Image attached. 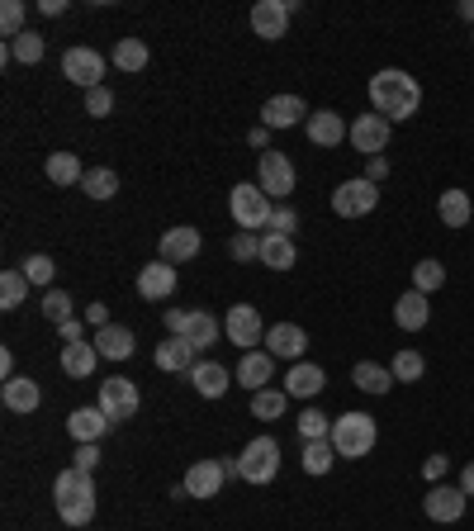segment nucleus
I'll return each mask as SVG.
<instances>
[{"mask_svg":"<svg viewBox=\"0 0 474 531\" xmlns=\"http://www.w3.org/2000/svg\"><path fill=\"white\" fill-rule=\"evenodd\" d=\"M422 105V86L418 76H408L403 67H384V72L370 76V110L384 114L389 124L399 119H413Z\"/></svg>","mask_w":474,"mask_h":531,"instance_id":"nucleus-1","label":"nucleus"},{"mask_svg":"<svg viewBox=\"0 0 474 531\" xmlns=\"http://www.w3.org/2000/svg\"><path fill=\"white\" fill-rule=\"evenodd\" d=\"M53 503H57V517H62L67 527H86L95 517V479L86 475V470L67 465V470L53 479Z\"/></svg>","mask_w":474,"mask_h":531,"instance_id":"nucleus-2","label":"nucleus"},{"mask_svg":"<svg viewBox=\"0 0 474 531\" xmlns=\"http://www.w3.org/2000/svg\"><path fill=\"white\" fill-rule=\"evenodd\" d=\"M375 441H380V427H375L370 413H342V418H332V446H337V456L342 460L370 456Z\"/></svg>","mask_w":474,"mask_h":531,"instance_id":"nucleus-3","label":"nucleus"},{"mask_svg":"<svg viewBox=\"0 0 474 531\" xmlns=\"http://www.w3.org/2000/svg\"><path fill=\"white\" fill-rule=\"evenodd\" d=\"M228 209H233L237 233H256V228H271L275 200L256 181H242V185H233V195H228Z\"/></svg>","mask_w":474,"mask_h":531,"instance_id":"nucleus-4","label":"nucleus"},{"mask_svg":"<svg viewBox=\"0 0 474 531\" xmlns=\"http://www.w3.org/2000/svg\"><path fill=\"white\" fill-rule=\"evenodd\" d=\"M237 470L247 484H271L280 475V441L275 437H252L237 451Z\"/></svg>","mask_w":474,"mask_h":531,"instance_id":"nucleus-5","label":"nucleus"},{"mask_svg":"<svg viewBox=\"0 0 474 531\" xmlns=\"http://www.w3.org/2000/svg\"><path fill=\"white\" fill-rule=\"evenodd\" d=\"M256 185L271 195L275 204H290L294 185H299V176H294V162L285 157V152H261V162H256Z\"/></svg>","mask_w":474,"mask_h":531,"instance_id":"nucleus-6","label":"nucleus"},{"mask_svg":"<svg viewBox=\"0 0 474 531\" xmlns=\"http://www.w3.org/2000/svg\"><path fill=\"white\" fill-rule=\"evenodd\" d=\"M375 204H380V185L365 181V176H351L332 190V214L337 219H365V214H375Z\"/></svg>","mask_w":474,"mask_h":531,"instance_id":"nucleus-7","label":"nucleus"},{"mask_svg":"<svg viewBox=\"0 0 474 531\" xmlns=\"http://www.w3.org/2000/svg\"><path fill=\"white\" fill-rule=\"evenodd\" d=\"M465 508H470V494L460 484H427V494H422V513L432 517V522H441V527L460 522Z\"/></svg>","mask_w":474,"mask_h":531,"instance_id":"nucleus-8","label":"nucleus"},{"mask_svg":"<svg viewBox=\"0 0 474 531\" xmlns=\"http://www.w3.org/2000/svg\"><path fill=\"white\" fill-rule=\"evenodd\" d=\"M223 337L242 351H256V342H266V323H261L256 304H233L223 313Z\"/></svg>","mask_w":474,"mask_h":531,"instance_id":"nucleus-9","label":"nucleus"},{"mask_svg":"<svg viewBox=\"0 0 474 531\" xmlns=\"http://www.w3.org/2000/svg\"><path fill=\"white\" fill-rule=\"evenodd\" d=\"M389 133H394V124H389L384 114H356V119H351V138H347V143L361 152L365 162H370V157H384Z\"/></svg>","mask_w":474,"mask_h":531,"instance_id":"nucleus-10","label":"nucleus"},{"mask_svg":"<svg viewBox=\"0 0 474 531\" xmlns=\"http://www.w3.org/2000/svg\"><path fill=\"white\" fill-rule=\"evenodd\" d=\"M62 76L81 91H95V86H105V57L95 48H67L62 53Z\"/></svg>","mask_w":474,"mask_h":531,"instance_id":"nucleus-11","label":"nucleus"},{"mask_svg":"<svg viewBox=\"0 0 474 531\" xmlns=\"http://www.w3.org/2000/svg\"><path fill=\"white\" fill-rule=\"evenodd\" d=\"M294 10H299V0H256V5H252V34L266 38V43L285 38Z\"/></svg>","mask_w":474,"mask_h":531,"instance_id":"nucleus-12","label":"nucleus"},{"mask_svg":"<svg viewBox=\"0 0 474 531\" xmlns=\"http://www.w3.org/2000/svg\"><path fill=\"white\" fill-rule=\"evenodd\" d=\"M138 403H143V394H138V385L128 380V375H110V380H100V408L110 413V422H124L138 413Z\"/></svg>","mask_w":474,"mask_h":531,"instance_id":"nucleus-13","label":"nucleus"},{"mask_svg":"<svg viewBox=\"0 0 474 531\" xmlns=\"http://www.w3.org/2000/svg\"><path fill=\"white\" fill-rule=\"evenodd\" d=\"M200 247H204L200 228L181 223V228H166V233H162V242H157V257L171 261V266H185V261L200 257Z\"/></svg>","mask_w":474,"mask_h":531,"instance_id":"nucleus-14","label":"nucleus"},{"mask_svg":"<svg viewBox=\"0 0 474 531\" xmlns=\"http://www.w3.org/2000/svg\"><path fill=\"white\" fill-rule=\"evenodd\" d=\"M309 105L299 100V95H271L266 105H261V124L271 133H280V129H294V124H309Z\"/></svg>","mask_w":474,"mask_h":531,"instance_id":"nucleus-15","label":"nucleus"},{"mask_svg":"<svg viewBox=\"0 0 474 531\" xmlns=\"http://www.w3.org/2000/svg\"><path fill=\"white\" fill-rule=\"evenodd\" d=\"M266 351H271L275 361H304V351H309V332L299 328V323H275L266 328Z\"/></svg>","mask_w":474,"mask_h":531,"instance_id":"nucleus-16","label":"nucleus"},{"mask_svg":"<svg viewBox=\"0 0 474 531\" xmlns=\"http://www.w3.org/2000/svg\"><path fill=\"white\" fill-rule=\"evenodd\" d=\"M228 475H223V460H195L190 470H185V498H219Z\"/></svg>","mask_w":474,"mask_h":531,"instance_id":"nucleus-17","label":"nucleus"},{"mask_svg":"<svg viewBox=\"0 0 474 531\" xmlns=\"http://www.w3.org/2000/svg\"><path fill=\"white\" fill-rule=\"evenodd\" d=\"M138 294H143L147 304H157V299H171L176 294V266L171 261H147L143 271H138Z\"/></svg>","mask_w":474,"mask_h":531,"instance_id":"nucleus-18","label":"nucleus"},{"mask_svg":"<svg viewBox=\"0 0 474 531\" xmlns=\"http://www.w3.org/2000/svg\"><path fill=\"white\" fill-rule=\"evenodd\" d=\"M233 380L242 389H252V394H256V389H266L275 380V356H271V351H242Z\"/></svg>","mask_w":474,"mask_h":531,"instance_id":"nucleus-19","label":"nucleus"},{"mask_svg":"<svg viewBox=\"0 0 474 531\" xmlns=\"http://www.w3.org/2000/svg\"><path fill=\"white\" fill-rule=\"evenodd\" d=\"M190 385H195V394H200V399H223L237 380H233V370L219 366V361H195V370H190Z\"/></svg>","mask_w":474,"mask_h":531,"instance_id":"nucleus-20","label":"nucleus"},{"mask_svg":"<svg viewBox=\"0 0 474 531\" xmlns=\"http://www.w3.org/2000/svg\"><path fill=\"white\" fill-rule=\"evenodd\" d=\"M304 129H309V143H318V147H337L351 138V124L337 110H313Z\"/></svg>","mask_w":474,"mask_h":531,"instance_id":"nucleus-21","label":"nucleus"},{"mask_svg":"<svg viewBox=\"0 0 474 531\" xmlns=\"http://www.w3.org/2000/svg\"><path fill=\"white\" fill-rule=\"evenodd\" d=\"M114 422H110V413L100 408V403H91V408H76L72 418H67V432H72V441L76 446H86V441H100L105 432H110Z\"/></svg>","mask_w":474,"mask_h":531,"instance_id":"nucleus-22","label":"nucleus"},{"mask_svg":"<svg viewBox=\"0 0 474 531\" xmlns=\"http://www.w3.org/2000/svg\"><path fill=\"white\" fill-rule=\"evenodd\" d=\"M323 385H328V375H323V366H313V361H294L290 375H285V394L290 399H318L323 394Z\"/></svg>","mask_w":474,"mask_h":531,"instance_id":"nucleus-23","label":"nucleus"},{"mask_svg":"<svg viewBox=\"0 0 474 531\" xmlns=\"http://www.w3.org/2000/svg\"><path fill=\"white\" fill-rule=\"evenodd\" d=\"M427 318H432V304H427V294L403 290L399 299H394V323H399L403 332H422V328H427Z\"/></svg>","mask_w":474,"mask_h":531,"instance_id":"nucleus-24","label":"nucleus"},{"mask_svg":"<svg viewBox=\"0 0 474 531\" xmlns=\"http://www.w3.org/2000/svg\"><path fill=\"white\" fill-rule=\"evenodd\" d=\"M200 361V351L190 347L185 337H166L162 347H157V370H171V375H190Z\"/></svg>","mask_w":474,"mask_h":531,"instance_id":"nucleus-25","label":"nucleus"},{"mask_svg":"<svg viewBox=\"0 0 474 531\" xmlns=\"http://www.w3.org/2000/svg\"><path fill=\"white\" fill-rule=\"evenodd\" d=\"M91 342H95V351H100L105 361H128V356H133V342H138V337H133V328H124V323H110V328L95 332Z\"/></svg>","mask_w":474,"mask_h":531,"instance_id":"nucleus-26","label":"nucleus"},{"mask_svg":"<svg viewBox=\"0 0 474 531\" xmlns=\"http://www.w3.org/2000/svg\"><path fill=\"white\" fill-rule=\"evenodd\" d=\"M0 399H5L10 413H24V418H29L38 403H43V389H38V380H29V375H15V380H5V394H0Z\"/></svg>","mask_w":474,"mask_h":531,"instance_id":"nucleus-27","label":"nucleus"},{"mask_svg":"<svg viewBox=\"0 0 474 531\" xmlns=\"http://www.w3.org/2000/svg\"><path fill=\"white\" fill-rule=\"evenodd\" d=\"M294 261H299V247H294V238L261 233V266H271V271H294Z\"/></svg>","mask_w":474,"mask_h":531,"instance_id":"nucleus-28","label":"nucleus"},{"mask_svg":"<svg viewBox=\"0 0 474 531\" xmlns=\"http://www.w3.org/2000/svg\"><path fill=\"white\" fill-rule=\"evenodd\" d=\"M95 366H100V351H95V342H76V347H62V370H67L72 380H91Z\"/></svg>","mask_w":474,"mask_h":531,"instance_id":"nucleus-29","label":"nucleus"},{"mask_svg":"<svg viewBox=\"0 0 474 531\" xmlns=\"http://www.w3.org/2000/svg\"><path fill=\"white\" fill-rule=\"evenodd\" d=\"M351 385L361 389V394H389V389L399 385V380H394V370H389V366H375V361H361V366L351 370Z\"/></svg>","mask_w":474,"mask_h":531,"instance_id":"nucleus-30","label":"nucleus"},{"mask_svg":"<svg viewBox=\"0 0 474 531\" xmlns=\"http://www.w3.org/2000/svg\"><path fill=\"white\" fill-rule=\"evenodd\" d=\"M185 342L195 351H209L214 342H219V318L204 309H190V323H185Z\"/></svg>","mask_w":474,"mask_h":531,"instance_id":"nucleus-31","label":"nucleus"},{"mask_svg":"<svg viewBox=\"0 0 474 531\" xmlns=\"http://www.w3.org/2000/svg\"><path fill=\"white\" fill-rule=\"evenodd\" d=\"M437 214L446 228H465V223L474 219V204L465 190H441V200H437Z\"/></svg>","mask_w":474,"mask_h":531,"instance_id":"nucleus-32","label":"nucleus"},{"mask_svg":"<svg viewBox=\"0 0 474 531\" xmlns=\"http://www.w3.org/2000/svg\"><path fill=\"white\" fill-rule=\"evenodd\" d=\"M43 171H48V181H53V185H81V181H86V166H81L76 152H53Z\"/></svg>","mask_w":474,"mask_h":531,"instance_id":"nucleus-33","label":"nucleus"},{"mask_svg":"<svg viewBox=\"0 0 474 531\" xmlns=\"http://www.w3.org/2000/svg\"><path fill=\"white\" fill-rule=\"evenodd\" d=\"M147 57H152V48H147L143 38H119V43H114V67H119V72H143Z\"/></svg>","mask_w":474,"mask_h":531,"instance_id":"nucleus-34","label":"nucleus"},{"mask_svg":"<svg viewBox=\"0 0 474 531\" xmlns=\"http://www.w3.org/2000/svg\"><path fill=\"white\" fill-rule=\"evenodd\" d=\"M285 408H290V394L285 389H256L252 394V418H266V422H275V418H285Z\"/></svg>","mask_w":474,"mask_h":531,"instance_id":"nucleus-35","label":"nucleus"},{"mask_svg":"<svg viewBox=\"0 0 474 531\" xmlns=\"http://www.w3.org/2000/svg\"><path fill=\"white\" fill-rule=\"evenodd\" d=\"M81 190H86L91 200H114V195H119V176H114L110 166H86V181H81Z\"/></svg>","mask_w":474,"mask_h":531,"instance_id":"nucleus-36","label":"nucleus"},{"mask_svg":"<svg viewBox=\"0 0 474 531\" xmlns=\"http://www.w3.org/2000/svg\"><path fill=\"white\" fill-rule=\"evenodd\" d=\"M43 53H48V43H43V34H34V29H24L19 38H10V57H15V62H24V67L43 62Z\"/></svg>","mask_w":474,"mask_h":531,"instance_id":"nucleus-37","label":"nucleus"},{"mask_svg":"<svg viewBox=\"0 0 474 531\" xmlns=\"http://www.w3.org/2000/svg\"><path fill=\"white\" fill-rule=\"evenodd\" d=\"M394 380H399V385H418L422 375H427V361H422V351H413V347H403L399 356H394Z\"/></svg>","mask_w":474,"mask_h":531,"instance_id":"nucleus-38","label":"nucleus"},{"mask_svg":"<svg viewBox=\"0 0 474 531\" xmlns=\"http://www.w3.org/2000/svg\"><path fill=\"white\" fill-rule=\"evenodd\" d=\"M24 299H29V275L15 266V271L0 275V309H19Z\"/></svg>","mask_w":474,"mask_h":531,"instance_id":"nucleus-39","label":"nucleus"},{"mask_svg":"<svg viewBox=\"0 0 474 531\" xmlns=\"http://www.w3.org/2000/svg\"><path fill=\"white\" fill-rule=\"evenodd\" d=\"M441 285H446V266H441L437 257H422L418 266H413V290L432 294V290H441Z\"/></svg>","mask_w":474,"mask_h":531,"instance_id":"nucleus-40","label":"nucleus"},{"mask_svg":"<svg viewBox=\"0 0 474 531\" xmlns=\"http://www.w3.org/2000/svg\"><path fill=\"white\" fill-rule=\"evenodd\" d=\"M332 456H337L332 437H323V441H304V470H309V475H328V470H332Z\"/></svg>","mask_w":474,"mask_h":531,"instance_id":"nucleus-41","label":"nucleus"},{"mask_svg":"<svg viewBox=\"0 0 474 531\" xmlns=\"http://www.w3.org/2000/svg\"><path fill=\"white\" fill-rule=\"evenodd\" d=\"M294 427H299V437H304V441H323V437H332V418L323 413V408H304V413L294 418Z\"/></svg>","mask_w":474,"mask_h":531,"instance_id":"nucleus-42","label":"nucleus"},{"mask_svg":"<svg viewBox=\"0 0 474 531\" xmlns=\"http://www.w3.org/2000/svg\"><path fill=\"white\" fill-rule=\"evenodd\" d=\"M43 318L57 323V328H62V323H72V318H76L72 294H67V290H48V294H43Z\"/></svg>","mask_w":474,"mask_h":531,"instance_id":"nucleus-43","label":"nucleus"},{"mask_svg":"<svg viewBox=\"0 0 474 531\" xmlns=\"http://www.w3.org/2000/svg\"><path fill=\"white\" fill-rule=\"evenodd\" d=\"M19 271L29 275V285H48V290H53V257H48V252H34V257H24V266H19Z\"/></svg>","mask_w":474,"mask_h":531,"instance_id":"nucleus-44","label":"nucleus"},{"mask_svg":"<svg viewBox=\"0 0 474 531\" xmlns=\"http://www.w3.org/2000/svg\"><path fill=\"white\" fill-rule=\"evenodd\" d=\"M24 15H29L24 0H5V5H0V34H5V43L24 34Z\"/></svg>","mask_w":474,"mask_h":531,"instance_id":"nucleus-45","label":"nucleus"},{"mask_svg":"<svg viewBox=\"0 0 474 531\" xmlns=\"http://www.w3.org/2000/svg\"><path fill=\"white\" fill-rule=\"evenodd\" d=\"M266 233H280V238H294V233H299V214H294V204H275L271 228H266Z\"/></svg>","mask_w":474,"mask_h":531,"instance_id":"nucleus-46","label":"nucleus"},{"mask_svg":"<svg viewBox=\"0 0 474 531\" xmlns=\"http://www.w3.org/2000/svg\"><path fill=\"white\" fill-rule=\"evenodd\" d=\"M228 252H233V261H261V233H237L228 242Z\"/></svg>","mask_w":474,"mask_h":531,"instance_id":"nucleus-47","label":"nucleus"},{"mask_svg":"<svg viewBox=\"0 0 474 531\" xmlns=\"http://www.w3.org/2000/svg\"><path fill=\"white\" fill-rule=\"evenodd\" d=\"M110 110H114V91H110V86H95V91H86V114H91V119H105Z\"/></svg>","mask_w":474,"mask_h":531,"instance_id":"nucleus-48","label":"nucleus"},{"mask_svg":"<svg viewBox=\"0 0 474 531\" xmlns=\"http://www.w3.org/2000/svg\"><path fill=\"white\" fill-rule=\"evenodd\" d=\"M72 465H76V470H86V475H91L95 465H100V446H95V441H86V446H76V451H72Z\"/></svg>","mask_w":474,"mask_h":531,"instance_id":"nucleus-49","label":"nucleus"},{"mask_svg":"<svg viewBox=\"0 0 474 531\" xmlns=\"http://www.w3.org/2000/svg\"><path fill=\"white\" fill-rule=\"evenodd\" d=\"M446 470H451V456H427L422 479H427V484H446Z\"/></svg>","mask_w":474,"mask_h":531,"instance_id":"nucleus-50","label":"nucleus"},{"mask_svg":"<svg viewBox=\"0 0 474 531\" xmlns=\"http://www.w3.org/2000/svg\"><path fill=\"white\" fill-rule=\"evenodd\" d=\"M62 347H76V342H86V323L81 318H72V323H62Z\"/></svg>","mask_w":474,"mask_h":531,"instance_id":"nucleus-51","label":"nucleus"},{"mask_svg":"<svg viewBox=\"0 0 474 531\" xmlns=\"http://www.w3.org/2000/svg\"><path fill=\"white\" fill-rule=\"evenodd\" d=\"M185 323H190V309H166V332L171 337H185Z\"/></svg>","mask_w":474,"mask_h":531,"instance_id":"nucleus-52","label":"nucleus"},{"mask_svg":"<svg viewBox=\"0 0 474 531\" xmlns=\"http://www.w3.org/2000/svg\"><path fill=\"white\" fill-rule=\"evenodd\" d=\"M384 176H389V157H370V162H365V181L380 185Z\"/></svg>","mask_w":474,"mask_h":531,"instance_id":"nucleus-53","label":"nucleus"},{"mask_svg":"<svg viewBox=\"0 0 474 531\" xmlns=\"http://www.w3.org/2000/svg\"><path fill=\"white\" fill-rule=\"evenodd\" d=\"M86 323H91V328H110V304H91V309H86Z\"/></svg>","mask_w":474,"mask_h":531,"instance_id":"nucleus-54","label":"nucleus"},{"mask_svg":"<svg viewBox=\"0 0 474 531\" xmlns=\"http://www.w3.org/2000/svg\"><path fill=\"white\" fill-rule=\"evenodd\" d=\"M247 143L261 147V152H271V129H266V124H256V129L247 133Z\"/></svg>","mask_w":474,"mask_h":531,"instance_id":"nucleus-55","label":"nucleus"},{"mask_svg":"<svg viewBox=\"0 0 474 531\" xmlns=\"http://www.w3.org/2000/svg\"><path fill=\"white\" fill-rule=\"evenodd\" d=\"M460 489H465V494L474 498V460H470V465H465V470H460Z\"/></svg>","mask_w":474,"mask_h":531,"instance_id":"nucleus-56","label":"nucleus"},{"mask_svg":"<svg viewBox=\"0 0 474 531\" xmlns=\"http://www.w3.org/2000/svg\"><path fill=\"white\" fill-rule=\"evenodd\" d=\"M0 375H5V380H15V356H10V351H0Z\"/></svg>","mask_w":474,"mask_h":531,"instance_id":"nucleus-57","label":"nucleus"},{"mask_svg":"<svg viewBox=\"0 0 474 531\" xmlns=\"http://www.w3.org/2000/svg\"><path fill=\"white\" fill-rule=\"evenodd\" d=\"M38 10H43V15H62L67 5H62V0H38Z\"/></svg>","mask_w":474,"mask_h":531,"instance_id":"nucleus-58","label":"nucleus"},{"mask_svg":"<svg viewBox=\"0 0 474 531\" xmlns=\"http://www.w3.org/2000/svg\"><path fill=\"white\" fill-rule=\"evenodd\" d=\"M460 15H465V19L474 24V0H465V5H460Z\"/></svg>","mask_w":474,"mask_h":531,"instance_id":"nucleus-59","label":"nucleus"},{"mask_svg":"<svg viewBox=\"0 0 474 531\" xmlns=\"http://www.w3.org/2000/svg\"><path fill=\"white\" fill-rule=\"evenodd\" d=\"M470 43H474V34H470Z\"/></svg>","mask_w":474,"mask_h":531,"instance_id":"nucleus-60","label":"nucleus"}]
</instances>
